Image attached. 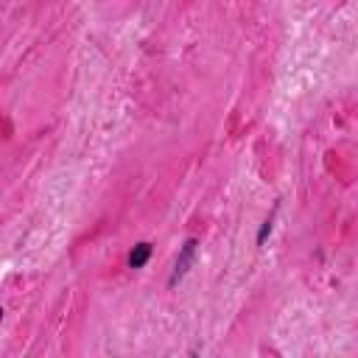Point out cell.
Instances as JSON below:
<instances>
[{
  "label": "cell",
  "instance_id": "1",
  "mask_svg": "<svg viewBox=\"0 0 358 358\" xmlns=\"http://www.w3.org/2000/svg\"><path fill=\"white\" fill-rule=\"evenodd\" d=\"M196 246H199L196 238H185V243L179 246V255H176L173 268H171V277H168V285H171V288H176V282H182L185 274L190 271V266H193V260H196Z\"/></svg>",
  "mask_w": 358,
  "mask_h": 358
},
{
  "label": "cell",
  "instance_id": "2",
  "mask_svg": "<svg viewBox=\"0 0 358 358\" xmlns=\"http://www.w3.org/2000/svg\"><path fill=\"white\" fill-rule=\"evenodd\" d=\"M151 257V243L148 241H140L131 252H129V268H143Z\"/></svg>",
  "mask_w": 358,
  "mask_h": 358
},
{
  "label": "cell",
  "instance_id": "3",
  "mask_svg": "<svg viewBox=\"0 0 358 358\" xmlns=\"http://www.w3.org/2000/svg\"><path fill=\"white\" fill-rule=\"evenodd\" d=\"M271 227H274V215H268V218L260 224V229H257V238H255V241H257V246H263V243H266V238L271 235Z\"/></svg>",
  "mask_w": 358,
  "mask_h": 358
}]
</instances>
